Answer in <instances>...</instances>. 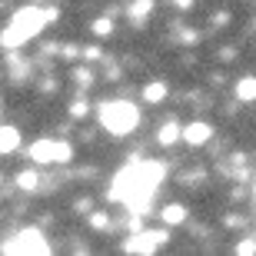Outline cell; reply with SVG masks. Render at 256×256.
Wrapping results in <instances>:
<instances>
[{
	"instance_id": "obj_1",
	"label": "cell",
	"mask_w": 256,
	"mask_h": 256,
	"mask_svg": "<svg viewBox=\"0 0 256 256\" xmlns=\"http://www.w3.org/2000/svg\"><path fill=\"white\" fill-rule=\"evenodd\" d=\"M160 176H163V166H160V163H133V166H126V170L116 176L110 196H114V200H124L133 213H143V210L150 206V196L156 193Z\"/></svg>"
},
{
	"instance_id": "obj_2",
	"label": "cell",
	"mask_w": 256,
	"mask_h": 256,
	"mask_svg": "<svg viewBox=\"0 0 256 256\" xmlns=\"http://www.w3.org/2000/svg\"><path fill=\"white\" fill-rule=\"evenodd\" d=\"M54 17H57L54 10H37V7L20 10L17 17L7 24V30L0 34V44H4V47H20V44H27L30 37H37L40 30H44V24L54 20Z\"/></svg>"
},
{
	"instance_id": "obj_3",
	"label": "cell",
	"mask_w": 256,
	"mask_h": 256,
	"mask_svg": "<svg viewBox=\"0 0 256 256\" xmlns=\"http://www.w3.org/2000/svg\"><path fill=\"white\" fill-rule=\"evenodd\" d=\"M100 124L104 130H110L114 136H126L133 126L140 124V110L126 100H114V104H104L100 106Z\"/></svg>"
},
{
	"instance_id": "obj_4",
	"label": "cell",
	"mask_w": 256,
	"mask_h": 256,
	"mask_svg": "<svg viewBox=\"0 0 256 256\" xmlns=\"http://www.w3.org/2000/svg\"><path fill=\"white\" fill-rule=\"evenodd\" d=\"M27 153H30V160H37V163H66L74 156L70 143H64V140H40Z\"/></svg>"
},
{
	"instance_id": "obj_5",
	"label": "cell",
	"mask_w": 256,
	"mask_h": 256,
	"mask_svg": "<svg viewBox=\"0 0 256 256\" xmlns=\"http://www.w3.org/2000/svg\"><path fill=\"white\" fill-rule=\"evenodd\" d=\"M47 243H44V233L40 230H20L17 236L10 240L7 246H4V253H47Z\"/></svg>"
},
{
	"instance_id": "obj_6",
	"label": "cell",
	"mask_w": 256,
	"mask_h": 256,
	"mask_svg": "<svg viewBox=\"0 0 256 256\" xmlns=\"http://www.w3.org/2000/svg\"><path fill=\"white\" fill-rule=\"evenodd\" d=\"M166 233L163 230H143V233H136V236L126 240V253H153V250H160L163 243H166Z\"/></svg>"
},
{
	"instance_id": "obj_7",
	"label": "cell",
	"mask_w": 256,
	"mask_h": 256,
	"mask_svg": "<svg viewBox=\"0 0 256 256\" xmlns=\"http://www.w3.org/2000/svg\"><path fill=\"white\" fill-rule=\"evenodd\" d=\"M210 136H213L210 124H186V126H183V140L190 143V146H200V143H206Z\"/></svg>"
},
{
	"instance_id": "obj_8",
	"label": "cell",
	"mask_w": 256,
	"mask_h": 256,
	"mask_svg": "<svg viewBox=\"0 0 256 256\" xmlns=\"http://www.w3.org/2000/svg\"><path fill=\"white\" fill-rule=\"evenodd\" d=\"M17 143H20V133L14 126H0V153L17 150Z\"/></svg>"
},
{
	"instance_id": "obj_9",
	"label": "cell",
	"mask_w": 256,
	"mask_h": 256,
	"mask_svg": "<svg viewBox=\"0 0 256 256\" xmlns=\"http://www.w3.org/2000/svg\"><path fill=\"white\" fill-rule=\"evenodd\" d=\"M183 220H186V210H183L180 203H170V206H163V223L176 226V223H183Z\"/></svg>"
},
{
	"instance_id": "obj_10",
	"label": "cell",
	"mask_w": 256,
	"mask_h": 256,
	"mask_svg": "<svg viewBox=\"0 0 256 256\" xmlns=\"http://www.w3.org/2000/svg\"><path fill=\"white\" fill-rule=\"evenodd\" d=\"M236 96L240 100H256V76H243L236 84Z\"/></svg>"
},
{
	"instance_id": "obj_11",
	"label": "cell",
	"mask_w": 256,
	"mask_h": 256,
	"mask_svg": "<svg viewBox=\"0 0 256 256\" xmlns=\"http://www.w3.org/2000/svg\"><path fill=\"white\" fill-rule=\"evenodd\" d=\"M163 96H166V84H163V80L160 84H150L146 90H143V100H146V104H160Z\"/></svg>"
},
{
	"instance_id": "obj_12",
	"label": "cell",
	"mask_w": 256,
	"mask_h": 256,
	"mask_svg": "<svg viewBox=\"0 0 256 256\" xmlns=\"http://www.w3.org/2000/svg\"><path fill=\"white\" fill-rule=\"evenodd\" d=\"M150 10H153V0H136V4L130 7V17H133V20H143Z\"/></svg>"
},
{
	"instance_id": "obj_13",
	"label": "cell",
	"mask_w": 256,
	"mask_h": 256,
	"mask_svg": "<svg viewBox=\"0 0 256 256\" xmlns=\"http://www.w3.org/2000/svg\"><path fill=\"white\" fill-rule=\"evenodd\" d=\"M176 136H180V126H176V124H166L160 130V143H173Z\"/></svg>"
},
{
	"instance_id": "obj_14",
	"label": "cell",
	"mask_w": 256,
	"mask_h": 256,
	"mask_svg": "<svg viewBox=\"0 0 256 256\" xmlns=\"http://www.w3.org/2000/svg\"><path fill=\"white\" fill-rule=\"evenodd\" d=\"M17 183H20V190H34V186H37V173H20L17 176Z\"/></svg>"
},
{
	"instance_id": "obj_15",
	"label": "cell",
	"mask_w": 256,
	"mask_h": 256,
	"mask_svg": "<svg viewBox=\"0 0 256 256\" xmlns=\"http://www.w3.org/2000/svg\"><path fill=\"white\" fill-rule=\"evenodd\" d=\"M110 30H114V24H110V17H100V20L94 24V34H96V37H106Z\"/></svg>"
},
{
	"instance_id": "obj_16",
	"label": "cell",
	"mask_w": 256,
	"mask_h": 256,
	"mask_svg": "<svg viewBox=\"0 0 256 256\" xmlns=\"http://www.w3.org/2000/svg\"><path fill=\"white\" fill-rule=\"evenodd\" d=\"M90 80H94V76L86 74V70H76V84H84V86H90Z\"/></svg>"
}]
</instances>
